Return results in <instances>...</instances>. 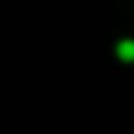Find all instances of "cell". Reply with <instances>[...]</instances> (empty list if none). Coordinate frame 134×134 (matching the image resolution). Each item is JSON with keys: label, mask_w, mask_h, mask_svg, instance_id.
I'll use <instances>...</instances> for the list:
<instances>
[{"label": "cell", "mask_w": 134, "mask_h": 134, "mask_svg": "<svg viewBox=\"0 0 134 134\" xmlns=\"http://www.w3.org/2000/svg\"><path fill=\"white\" fill-rule=\"evenodd\" d=\"M117 55L124 62H134V40H122L119 47H117Z\"/></svg>", "instance_id": "6da1fadb"}]
</instances>
